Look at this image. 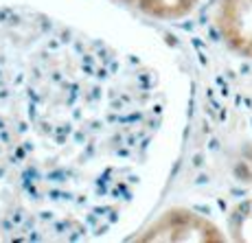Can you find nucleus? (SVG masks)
I'll return each mask as SVG.
<instances>
[{
	"label": "nucleus",
	"instance_id": "7ed1b4c3",
	"mask_svg": "<svg viewBox=\"0 0 252 243\" xmlns=\"http://www.w3.org/2000/svg\"><path fill=\"white\" fill-rule=\"evenodd\" d=\"M123 2L132 4L149 16L171 20V18H182L184 13H189L197 0H123Z\"/></svg>",
	"mask_w": 252,
	"mask_h": 243
},
{
	"label": "nucleus",
	"instance_id": "f03ea898",
	"mask_svg": "<svg viewBox=\"0 0 252 243\" xmlns=\"http://www.w3.org/2000/svg\"><path fill=\"white\" fill-rule=\"evenodd\" d=\"M217 24L232 51L252 57V0H221Z\"/></svg>",
	"mask_w": 252,
	"mask_h": 243
},
{
	"label": "nucleus",
	"instance_id": "f257e3e1",
	"mask_svg": "<svg viewBox=\"0 0 252 243\" xmlns=\"http://www.w3.org/2000/svg\"><path fill=\"white\" fill-rule=\"evenodd\" d=\"M145 241H221L220 228L189 211H171L149 228Z\"/></svg>",
	"mask_w": 252,
	"mask_h": 243
}]
</instances>
